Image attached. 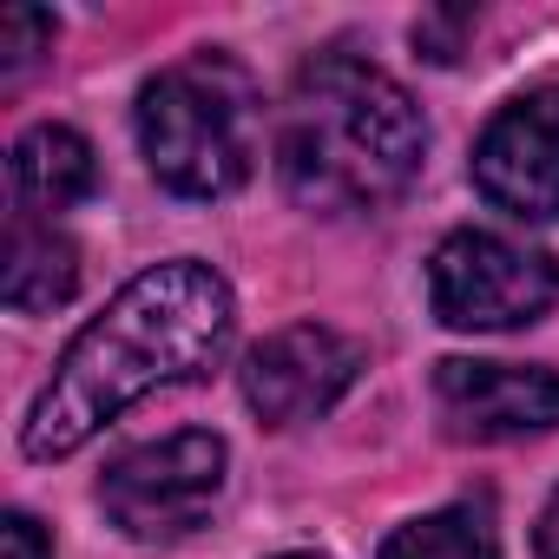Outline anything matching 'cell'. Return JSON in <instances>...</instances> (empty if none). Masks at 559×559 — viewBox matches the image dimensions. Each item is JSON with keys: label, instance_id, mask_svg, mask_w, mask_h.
<instances>
[{"label": "cell", "instance_id": "obj_1", "mask_svg": "<svg viewBox=\"0 0 559 559\" xmlns=\"http://www.w3.org/2000/svg\"><path fill=\"white\" fill-rule=\"evenodd\" d=\"M230 323H237V304L211 263L171 257V263L139 270L67 343L53 382L34 395V408L21 421V448L34 461H67L106 421H119L132 402L198 382L224 356Z\"/></svg>", "mask_w": 559, "mask_h": 559}, {"label": "cell", "instance_id": "obj_2", "mask_svg": "<svg viewBox=\"0 0 559 559\" xmlns=\"http://www.w3.org/2000/svg\"><path fill=\"white\" fill-rule=\"evenodd\" d=\"M428 152L421 106L356 53H317L276 119V178L304 211H389Z\"/></svg>", "mask_w": 559, "mask_h": 559}, {"label": "cell", "instance_id": "obj_3", "mask_svg": "<svg viewBox=\"0 0 559 559\" xmlns=\"http://www.w3.org/2000/svg\"><path fill=\"white\" fill-rule=\"evenodd\" d=\"M257 80L230 53H191L145 80L139 93V145L165 191L224 198L257 165Z\"/></svg>", "mask_w": 559, "mask_h": 559}, {"label": "cell", "instance_id": "obj_4", "mask_svg": "<svg viewBox=\"0 0 559 559\" xmlns=\"http://www.w3.org/2000/svg\"><path fill=\"white\" fill-rule=\"evenodd\" d=\"M224 474H230V448L204 428H185V435H165V441H145V448H126L106 474H99V507L106 520L139 539V546H158V539H185L211 520V507L224 500Z\"/></svg>", "mask_w": 559, "mask_h": 559}, {"label": "cell", "instance_id": "obj_5", "mask_svg": "<svg viewBox=\"0 0 559 559\" xmlns=\"http://www.w3.org/2000/svg\"><path fill=\"white\" fill-rule=\"evenodd\" d=\"M428 304L448 330H526L559 304V263L500 230H454L428 257Z\"/></svg>", "mask_w": 559, "mask_h": 559}, {"label": "cell", "instance_id": "obj_6", "mask_svg": "<svg viewBox=\"0 0 559 559\" xmlns=\"http://www.w3.org/2000/svg\"><path fill=\"white\" fill-rule=\"evenodd\" d=\"M356 376H362L356 336H343L330 323H290L243 356V402L270 428H297V421L330 415Z\"/></svg>", "mask_w": 559, "mask_h": 559}, {"label": "cell", "instance_id": "obj_7", "mask_svg": "<svg viewBox=\"0 0 559 559\" xmlns=\"http://www.w3.org/2000/svg\"><path fill=\"white\" fill-rule=\"evenodd\" d=\"M474 185L487 204L526 224L559 217V86H533L487 119L474 145Z\"/></svg>", "mask_w": 559, "mask_h": 559}, {"label": "cell", "instance_id": "obj_8", "mask_svg": "<svg viewBox=\"0 0 559 559\" xmlns=\"http://www.w3.org/2000/svg\"><path fill=\"white\" fill-rule=\"evenodd\" d=\"M435 402L448 435L461 441H526L559 428V376L533 362H467L448 356L435 369Z\"/></svg>", "mask_w": 559, "mask_h": 559}, {"label": "cell", "instance_id": "obj_9", "mask_svg": "<svg viewBox=\"0 0 559 559\" xmlns=\"http://www.w3.org/2000/svg\"><path fill=\"white\" fill-rule=\"evenodd\" d=\"M8 178H14V198L27 217H53V211H73L80 198H93L99 158L73 126H34V132H21V145L8 158Z\"/></svg>", "mask_w": 559, "mask_h": 559}, {"label": "cell", "instance_id": "obj_10", "mask_svg": "<svg viewBox=\"0 0 559 559\" xmlns=\"http://www.w3.org/2000/svg\"><path fill=\"white\" fill-rule=\"evenodd\" d=\"M73 290H80V250L47 217L14 211V224H8V263H0V297H8V310L40 317V310H60Z\"/></svg>", "mask_w": 559, "mask_h": 559}, {"label": "cell", "instance_id": "obj_11", "mask_svg": "<svg viewBox=\"0 0 559 559\" xmlns=\"http://www.w3.org/2000/svg\"><path fill=\"white\" fill-rule=\"evenodd\" d=\"M382 559H500V539L480 507H441L382 539Z\"/></svg>", "mask_w": 559, "mask_h": 559}, {"label": "cell", "instance_id": "obj_12", "mask_svg": "<svg viewBox=\"0 0 559 559\" xmlns=\"http://www.w3.org/2000/svg\"><path fill=\"white\" fill-rule=\"evenodd\" d=\"M53 34H60V21L47 8H8L0 14V73L21 80L40 53H53Z\"/></svg>", "mask_w": 559, "mask_h": 559}, {"label": "cell", "instance_id": "obj_13", "mask_svg": "<svg viewBox=\"0 0 559 559\" xmlns=\"http://www.w3.org/2000/svg\"><path fill=\"white\" fill-rule=\"evenodd\" d=\"M467 27H474V14H467V8L421 14V21H415V47H421L435 67H448V60H461V40H467Z\"/></svg>", "mask_w": 559, "mask_h": 559}, {"label": "cell", "instance_id": "obj_14", "mask_svg": "<svg viewBox=\"0 0 559 559\" xmlns=\"http://www.w3.org/2000/svg\"><path fill=\"white\" fill-rule=\"evenodd\" d=\"M0 539H8V559H53V539L40 533L34 513H8L0 520Z\"/></svg>", "mask_w": 559, "mask_h": 559}, {"label": "cell", "instance_id": "obj_15", "mask_svg": "<svg viewBox=\"0 0 559 559\" xmlns=\"http://www.w3.org/2000/svg\"><path fill=\"white\" fill-rule=\"evenodd\" d=\"M533 546H539V559H559V493L546 500V513H539V526H533Z\"/></svg>", "mask_w": 559, "mask_h": 559}, {"label": "cell", "instance_id": "obj_16", "mask_svg": "<svg viewBox=\"0 0 559 559\" xmlns=\"http://www.w3.org/2000/svg\"><path fill=\"white\" fill-rule=\"evenodd\" d=\"M276 559H330V552H276Z\"/></svg>", "mask_w": 559, "mask_h": 559}]
</instances>
